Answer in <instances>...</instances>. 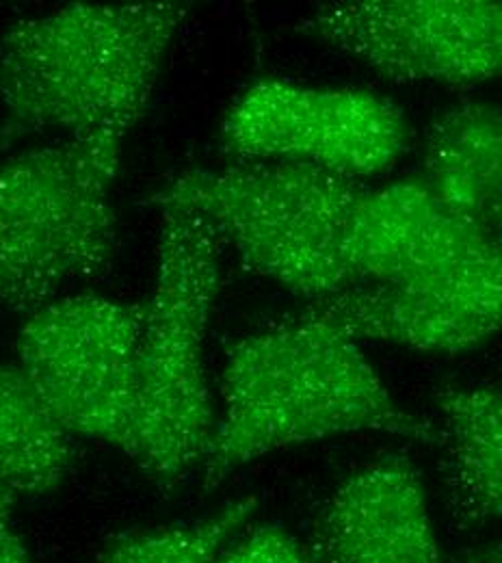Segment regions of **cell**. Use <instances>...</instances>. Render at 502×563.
<instances>
[{"label":"cell","mask_w":502,"mask_h":563,"mask_svg":"<svg viewBox=\"0 0 502 563\" xmlns=\"http://www.w3.org/2000/svg\"><path fill=\"white\" fill-rule=\"evenodd\" d=\"M221 397L207 490L263 455L341 433L439 440L437 424L397 404L358 341L310 306L232 345Z\"/></svg>","instance_id":"1"},{"label":"cell","mask_w":502,"mask_h":563,"mask_svg":"<svg viewBox=\"0 0 502 563\" xmlns=\"http://www.w3.org/2000/svg\"><path fill=\"white\" fill-rule=\"evenodd\" d=\"M189 4H68L0 40V102L13 129L122 135L149 107Z\"/></svg>","instance_id":"2"},{"label":"cell","mask_w":502,"mask_h":563,"mask_svg":"<svg viewBox=\"0 0 502 563\" xmlns=\"http://www.w3.org/2000/svg\"><path fill=\"white\" fill-rule=\"evenodd\" d=\"M366 191L321 167L243 161L182 172L147 202L202 217L249 269L314 303L356 288L349 239Z\"/></svg>","instance_id":"3"},{"label":"cell","mask_w":502,"mask_h":563,"mask_svg":"<svg viewBox=\"0 0 502 563\" xmlns=\"http://www.w3.org/2000/svg\"><path fill=\"white\" fill-rule=\"evenodd\" d=\"M154 292L137 352V464L165 486L204 464L215 408L207 334L219 292V234L198 214L165 209Z\"/></svg>","instance_id":"4"},{"label":"cell","mask_w":502,"mask_h":563,"mask_svg":"<svg viewBox=\"0 0 502 563\" xmlns=\"http://www.w3.org/2000/svg\"><path fill=\"white\" fill-rule=\"evenodd\" d=\"M122 135H87L0 163V303L31 317L118 254L111 189Z\"/></svg>","instance_id":"5"},{"label":"cell","mask_w":502,"mask_h":563,"mask_svg":"<svg viewBox=\"0 0 502 563\" xmlns=\"http://www.w3.org/2000/svg\"><path fill=\"white\" fill-rule=\"evenodd\" d=\"M144 310V303L74 295L33 312L18 336L20 368L64 427L135 462Z\"/></svg>","instance_id":"6"},{"label":"cell","mask_w":502,"mask_h":563,"mask_svg":"<svg viewBox=\"0 0 502 563\" xmlns=\"http://www.w3.org/2000/svg\"><path fill=\"white\" fill-rule=\"evenodd\" d=\"M221 145L241 161L321 167L349 178L388 172L408 147L403 113L375 93L260 80L227 111Z\"/></svg>","instance_id":"7"},{"label":"cell","mask_w":502,"mask_h":563,"mask_svg":"<svg viewBox=\"0 0 502 563\" xmlns=\"http://www.w3.org/2000/svg\"><path fill=\"white\" fill-rule=\"evenodd\" d=\"M401 82L475 85L502 74V2L347 0L297 26Z\"/></svg>","instance_id":"8"},{"label":"cell","mask_w":502,"mask_h":563,"mask_svg":"<svg viewBox=\"0 0 502 563\" xmlns=\"http://www.w3.org/2000/svg\"><path fill=\"white\" fill-rule=\"evenodd\" d=\"M310 308L356 341L414 352H470L502 332V243L430 276L356 286Z\"/></svg>","instance_id":"9"},{"label":"cell","mask_w":502,"mask_h":563,"mask_svg":"<svg viewBox=\"0 0 502 563\" xmlns=\"http://www.w3.org/2000/svg\"><path fill=\"white\" fill-rule=\"evenodd\" d=\"M316 563H450L439 551L423 477L403 455L354 473L319 514Z\"/></svg>","instance_id":"10"},{"label":"cell","mask_w":502,"mask_h":563,"mask_svg":"<svg viewBox=\"0 0 502 563\" xmlns=\"http://www.w3.org/2000/svg\"><path fill=\"white\" fill-rule=\"evenodd\" d=\"M494 239L459 221L416 180L368 189L359 202L349 263L356 286L403 284L464 261Z\"/></svg>","instance_id":"11"},{"label":"cell","mask_w":502,"mask_h":563,"mask_svg":"<svg viewBox=\"0 0 502 563\" xmlns=\"http://www.w3.org/2000/svg\"><path fill=\"white\" fill-rule=\"evenodd\" d=\"M433 401L450 525L466 531L502 520V384H446Z\"/></svg>","instance_id":"12"},{"label":"cell","mask_w":502,"mask_h":563,"mask_svg":"<svg viewBox=\"0 0 502 563\" xmlns=\"http://www.w3.org/2000/svg\"><path fill=\"white\" fill-rule=\"evenodd\" d=\"M421 180L459 221L497 241L502 214V107L468 102L431 122Z\"/></svg>","instance_id":"13"},{"label":"cell","mask_w":502,"mask_h":563,"mask_svg":"<svg viewBox=\"0 0 502 563\" xmlns=\"http://www.w3.org/2000/svg\"><path fill=\"white\" fill-rule=\"evenodd\" d=\"M72 462V433L20 364H0V484L15 496L55 493Z\"/></svg>","instance_id":"14"},{"label":"cell","mask_w":502,"mask_h":563,"mask_svg":"<svg viewBox=\"0 0 502 563\" xmlns=\"http://www.w3.org/2000/svg\"><path fill=\"white\" fill-rule=\"evenodd\" d=\"M254 496L238 498L209 518L118 538L98 563H215L256 511Z\"/></svg>","instance_id":"15"},{"label":"cell","mask_w":502,"mask_h":563,"mask_svg":"<svg viewBox=\"0 0 502 563\" xmlns=\"http://www.w3.org/2000/svg\"><path fill=\"white\" fill-rule=\"evenodd\" d=\"M215 563H308V560L285 529L260 527L225 549Z\"/></svg>","instance_id":"16"},{"label":"cell","mask_w":502,"mask_h":563,"mask_svg":"<svg viewBox=\"0 0 502 563\" xmlns=\"http://www.w3.org/2000/svg\"><path fill=\"white\" fill-rule=\"evenodd\" d=\"M15 494L0 484V563H33L13 525Z\"/></svg>","instance_id":"17"},{"label":"cell","mask_w":502,"mask_h":563,"mask_svg":"<svg viewBox=\"0 0 502 563\" xmlns=\"http://www.w3.org/2000/svg\"><path fill=\"white\" fill-rule=\"evenodd\" d=\"M450 563H502V540L486 544L481 549L459 553Z\"/></svg>","instance_id":"18"},{"label":"cell","mask_w":502,"mask_h":563,"mask_svg":"<svg viewBox=\"0 0 502 563\" xmlns=\"http://www.w3.org/2000/svg\"><path fill=\"white\" fill-rule=\"evenodd\" d=\"M497 241H499V243H502V214L501 221H499V228H497Z\"/></svg>","instance_id":"19"},{"label":"cell","mask_w":502,"mask_h":563,"mask_svg":"<svg viewBox=\"0 0 502 563\" xmlns=\"http://www.w3.org/2000/svg\"><path fill=\"white\" fill-rule=\"evenodd\" d=\"M499 368L502 371V352L501 355H499Z\"/></svg>","instance_id":"20"}]
</instances>
